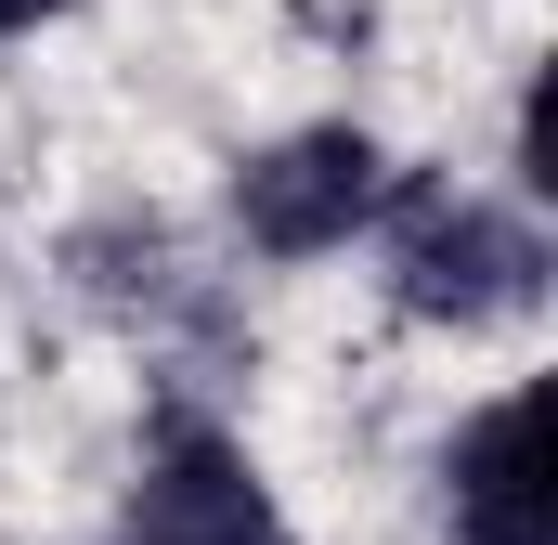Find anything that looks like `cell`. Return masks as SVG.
I'll use <instances>...</instances> for the list:
<instances>
[{
	"mask_svg": "<svg viewBox=\"0 0 558 545\" xmlns=\"http://www.w3.org/2000/svg\"><path fill=\"white\" fill-rule=\"evenodd\" d=\"M377 286L403 325H454V338L520 325L546 299V221L520 195H468L441 169H403L377 208Z\"/></svg>",
	"mask_w": 558,
	"mask_h": 545,
	"instance_id": "6da1fadb",
	"label": "cell"
},
{
	"mask_svg": "<svg viewBox=\"0 0 558 545\" xmlns=\"http://www.w3.org/2000/svg\"><path fill=\"white\" fill-rule=\"evenodd\" d=\"M118 545H131V533H118ZM247 545H286V520H274V533H247Z\"/></svg>",
	"mask_w": 558,
	"mask_h": 545,
	"instance_id": "ba28073f",
	"label": "cell"
},
{
	"mask_svg": "<svg viewBox=\"0 0 558 545\" xmlns=\"http://www.w3.org/2000/svg\"><path fill=\"white\" fill-rule=\"evenodd\" d=\"M454 545H558V520H454Z\"/></svg>",
	"mask_w": 558,
	"mask_h": 545,
	"instance_id": "8992f818",
	"label": "cell"
},
{
	"mask_svg": "<svg viewBox=\"0 0 558 545\" xmlns=\"http://www.w3.org/2000/svg\"><path fill=\"white\" fill-rule=\"evenodd\" d=\"M441 507L454 520H558L546 507V390H494L441 455Z\"/></svg>",
	"mask_w": 558,
	"mask_h": 545,
	"instance_id": "277c9868",
	"label": "cell"
},
{
	"mask_svg": "<svg viewBox=\"0 0 558 545\" xmlns=\"http://www.w3.org/2000/svg\"><path fill=\"white\" fill-rule=\"evenodd\" d=\"M78 299H105V312H131V325H169V312H195V261H182V234L156 221V208H118V221H92L78 247Z\"/></svg>",
	"mask_w": 558,
	"mask_h": 545,
	"instance_id": "5b68a950",
	"label": "cell"
},
{
	"mask_svg": "<svg viewBox=\"0 0 558 545\" xmlns=\"http://www.w3.org/2000/svg\"><path fill=\"white\" fill-rule=\"evenodd\" d=\"M274 533V494L247 468V441L221 415L169 403L143 428V481H131V545H247Z\"/></svg>",
	"mask_w": 558,
	"mask_h": 545,
	"instance_id": "3957f363",
	"label": "cell"
},
{
	"mask_svg": "<svg viewBox=\"0 0 558 545\" xmlns=\"http://www.w3.org/2000/svg\"><path fill=\"white\" fill-rule=\"evenodd\" d=\"M390 143L351 131V118H312V131H274L234 156V247L247 261H338L351 234H377L390 208Z\"/></svg>",
	"mask_w": 558,
	"mask_h": 545,
	"instance_id": "7a4b0ae2",
	"label": "cell"
},
{
	"mask_svg": "<svg viewBox=\"0 0 558 545\" xmlns=\"http://www.w3.org/2000/svg\"><path fill=\"white\" fill-rule=\"evenodd\" d=\"M65 0H0V39H26V26H52Z\"/></svg>",
	"mask_w": 558,
	"mask_h": 545,
	"instance_id": "52a82bcc",
	"label": "cell"
}]
</instances>
